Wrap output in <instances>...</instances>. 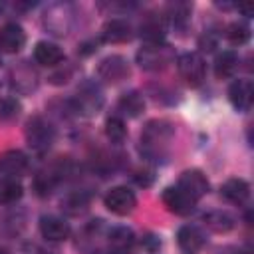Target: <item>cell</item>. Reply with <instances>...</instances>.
Returning <instances> with one entry per match:
<instances>
[{
	"label": "cell",
	"instance_id": "5bb4252c",
	"mask_svg": "<svg viewBox=\"0 0 254 254\" xmlns=\"http://www.w3.org/2000/svg\"><path fill=\"white\" fill-rule=\"evenodd\" d=\"M165 34H167V20H165L163 14H159V12H147L141 18L139 36L145 40V44L163 42Z\"/></svg>",
	"mask_w": 254,
	"mask_h": 254
},
{
	"label": "cell",
	"instance_id": "1f68e13d",
	"mask_svg": "<svg viewBox=\"0 0 254 254\" xmlns=\"http://www.w3.org/2000/svg\"><path fill=\"white\" fill-rule=\"evenodd\" d=\"M133 179L137 181V185H141V187H149L151 185V181H153V175L149 173V171H137L135 175H133Z\"/></svg>",
	"mask_w": 254,
	"mask_h": 254
},
{
	"label": "cell",
	"instance_id": "e0dca14e",
	"mask_svg": "<svg viewBox=\"0 0 254 254\" xmlns=\"http://www.w3.org/2000/svg\"><path fill=\"white\" fill-rule=\"evenodd\" d=\"M204 232L194 224H185L177 232V244L183 254H196L204 246Z\"/></svg>",
	"mask_w": 254,
	"mask_h": 254
},
{
	"label": "cell",
	"instance_id": "ba28073f",
	"mask_svg": "<svg viewBox=\"0 0 254 254\" xmlns=\"http://www.w3.org/2000/svg\"><path fill=\"white\" fill-rule=\"evenodd\" d=\"M40 83V75L36 67L28 62H20L10 69V85L16 93H32Z\"/></svg>",
	"mask_w": 254,
	"mask_h": 254
},
{
	"label": "cell",
	"instance_id": "4dcf8cb0",
	"mask_svg": "<svg viewBox=\"0 0 254 254\" xmlns=\"http://www.w3.org/2000/svg\"><path fill=\"white\" fill-rule=\"evenodd\" d=\"M198 46H200V50H202V52H212V50L216 48V38H214L210 32H206V34L200 38Z\"/></svg>",
	"mask_w": 254,
	"mask_h": 254
},
{
	"label": "cell",
	"instance_id": "d6986e66",
	"mask_svg": "<svg viewBox=\"0 0 254 254\" xmlns=\"http://www.w3.org/2000/svg\"><path fill=\"white\" fill-rule=\"evenodd\" d=\"M30 169V161L22 151H6L0 157V173L4 177H22Z\"/></svg>",
	"mask_w": 254,
	"mask_h": 254
},
{
	"label": "cell",
	"instance_id": "ffe728a7",
	"mask_svg": "<svg viewBox=\"0 0 254 254\" xmlns=\"http://www.w3.org/2000/svg\"><path fill=\"white\" fill-rule=\"evenodd\" d=\"M220 196L232 204H246L250 198V185L244 179H228L220 187Z\"/></svg>",
	"mask_w": 254,
	"mask_h": 254
},
{
	"label": "cell",
	"instance_id": "603a6c76",
	"mask_svg": "<svg viewBox=\"0 0 254 254\" xmlns=\"http://www.w3.org/2000/svg\"><path fill=\"white\" fill-rule=\"evenodd\" d=\"M117 109L125 117H139L143 113V109H145V99H143V95L139 91L131 89V91H127V93H123L119 97Z\"/></svg>",
	"mask_w": 254,
	"mask_h": 254
},
{
	"label": "cell",
	"instance_id": "f546056e",
	"mask_svg": "<svg viewBox=\"0 0 254 254\" xmlns=\"http://www.w3.org/2000/svg\"><path fill=\"white\" fill-rule=\"evenodd\" d=\"M22 111V103L8 95V97H2L0 99V121H14Z\"/></svg>",
	"mask_w": 254,
	"mask_h": 254
},
{
	"label": "cell",
	"instance_id": "7c38bea8",
	"mask_svg": "<svg viewBox=\"0 0 254 254\" xmlns=\"http://www.w3.org/2000/svg\"><path fill=\"white\" fill-rule=\"evenodd\" d=\"M228 101L232 103V107L240 113H248L254 101V85L250 79L242 77V79H234L228 87Z\"/></svg>",
	"mask_w": 254,
	"mask_h": 254
},
{
	"label": "cell",
	"instance_id": "d4e9b609",
	"mask_svg": "<svg viewBox=\"0 0 254 254\" xmlns=\"http://www.w3.org/2000/svg\"><path fill=\"white\" fill-rule=\"evenodd\" d=\"M238 69V54L234 50H224L216 56L214 60V73L218 79H226L230 75H234V71Z\"/></svg>",
	"mask_w": 254,
	"mask_h": 254
},
{
	"label": "cell",
	"instance_id": "9c48e42d",
	"mask_svg": "<svg viewBox=\"0 0 254 254\" xmlns=\"http://www.w3.org/2000/svg\"><path fill=\"white\" fill-rule=\"evenodd\" d=\"M177 187L181 190H185L192 200L198 202L208 192L210 183H208V179H206V175L202 171H198V169H187V171L181 173V177L177 181Z\"/></svg>",
	"mask_w": 254,
	"mask_h": 254
},
{
	"label": "cell",
	"instance_id": "277c9868",
	"mask_svg": "<svg viewBox=\"0 0 254 254\" xmlns=\"http://www.w3.org/2000/svg\"><path fill=\"white\" fill-rule=\"evenodd\" d=\"M56 139V131L50 121H46L42 115H34L26 123V141L32 151L46 153Z\"/></svg>",
	"mask_w": 254,
	"mask_h": 254
},
{
	"label": "cell",
	"instance_id": "3957f363",
	"mask_svg": "<svg viewBox=\"0 0 254 254\" xmlns=\"http://www.w3.org/2000/svg\"><path fill=\"white\" fill-rule=\"evenodd\" d=\"M73 6L67 2H56L50 4L44 12V26L54 36H67L73 26Z\"/></svg>",
	"mask_w": 254,
	"mask_h": 254
},
{
	"label": "cell",
	"instance_id": "8992f818",
	"mask_svg": "<svg viewBox=\"0 0 254 254\" xmlns=\"http://www.w3.org/2000/svg\"><path fill=\"white\" fill-rule=\"evenodd\" d=\"M103 105V93L99 89V85H95L93 81H85L79 85L73 101H71V107L73 111L77 113H83V115H93L101 109Z\"/></svg>",
	"mask_w": 254,
	"mask_h": 254
},
{
	"label": "cell",
	"instance_id": "2e32d148",
	"mask_svg": "<svg viewBox=\"0 0 254 254\" xmlns=\"http://www.w3.org/2000/svg\"><path fill=\"white\" fill-rule=\"evenodd\" d=\"M40 234L50 242H62V240L69 238L71 228H69V222H65L62 216L44 214L40 218Z\"/></svg>",
	"mask_w": 254,
	"mask_h": 254
},
{
	"label": "cell",
	"instance_id": "ac0fdd59",
	"mask_svg": "<svg viewBox=\"0 0 254 254\" xmlns=\"http://www.w3.org/2000/svg\"><path fill=\"white\" fill-rule=\"evenodd\" d=\"M26 44V32L20 24L8 22L0 28V52L4 54H16Z\"/></svg>",
	"mask_w": 254,
	"mask_h": 254
},
{
	"label": "cell",
	"instance_id": "83f0119b",
	"mask_svg": "<svg viewBox=\"0 0 254 254\" xmlns=\"http://www.w3.org/2000/svg\"><path fill=\"white\" fill-rule=\"evenodd\" d=\"M105 135H107V139L111 143H123L125 137H127V127H125L123 117H119V115L107 117V121H105Z\"/></svg>",
	"mask_w": 254,
	"mask_h": 254
},
{
	"label": "cell",
	"instance_id": "52a82bcc",
	"mask_svg": "<svg viewBox=\"0 0 254 254\" xmlns=\"http://www.w3.org/2000/svg\"><path fill=\"white\" fill-rule=\"evenodd\" d=\"M103 204L109 212L117 214V216H127L135 210L137 206V196L131 189L127 187H113L107 190V194L103 196Z\"/></svg>",
	"mask_w": 254,
	"mask_h": 254
},
{
	"label": "cell",
	"instance_id": "6da1fadb",
	"mask_svg": "<svg viewBox=\"0 0 254 254\" xmlns=\"http://www.w3.org/2000/svg\"><path fill=\"white\" fill-rule=\"evenodd\" d=\"M175 129L165 119H153L141 131V153L151 161H163L169 153Z\"/></svg>",
	"mask_w": 254,
	"mask_h": 254
},
{
	"label": "cell",
	"instance_id": "9a60e30c",
	"mask_svg": "<svg viewBox=\"0 0 254 254\" xmlns=\"http://www.w3.org/2000/svg\"><path fill=\"white\" fill-rule=\"evenodd\" d=\"M99 38H101V42H107V44L129 42L133 38V26L125 18H111L103 24Z\"/></svg>",
	"mask_w": 254,
	"mask_h": 254
},
{
	"label": "cell",
	"instance_id": "d6a6232c",
	"mask_svg": "<svg viewBox=\"0 0 254 254\" xmlns=\"http://www.w3.org/2000/svg\"><path fill=\"white\" fill-rule=\"evenodd\" d=\"M2 10H4V4H2V2H0V14H2Z\"/></svg>",
	"mask_w": 254,
	"mask_h": 254
},
{
	"label": "cell",
	"instance_id": "7402d4cb",
	"mask_svg": "<svg viewBox=\"0 0 254 254\" xmlns=\"http://www.w3.org/2000/svg\"><path fill=\"white\" fill-rule=\"evenodd\" d=\"M190 12H192V6L189 2H181V0H175V2H169L165 6V20L167 24H173L175 28H185L190 20Z\"/></svg>",
	"mask_w": 254,
	"mask_h": 254
},
{
	"label": "cell",
	"instance_id": "7a4b0ae2",
	"mask_svg": "<svg viewBox=\"0 0 254 254\" xmlns=\"http://www.w3.org/2000/svg\"><path fill=\"white\" fill-rule=\"evenodd\" d=\"M135 60H137L139 67H143L147 71H161L175 62V50L165 42L145 44L143 48H139Z\"/></svg>",
	"mask_w": 254,
	"mask_h": 254
},
{
	"label": "cell",
	"instance_id": "f1b7e54d",
	"mask_svg": "<svg viewBox=\"0 0 254 254\" xmlns=\"http://www.w3.org/2000/svg\"><path fill=\"white\" fill-rule=\"evenodd\" d=\"M250 38V28L244 22H232L226 26V40L232 46H242Z\"/></svg>",
	"mask_w": 254,
	"mask_h": 254
},
{
	"label": "cell",
	"instance_id": "44dd1931",
	"mask_svg": "<svg viewBox=\"0 0 254 254\" xmlns=\"http://www.w3.org/2000/svg\"><path fill=\"white\" fill-rule=\"evenodd\" d=\"M34 60L40 65L54 67V65H58V64L64 62V52H62V48L58 44L48 42V40H42L34 48Z\"/></svg>",
	"mask_w": 254,
	"mask_h": 254
},
{
	"label": "cell",
	"instance_id": "5b68a950",
	"mask_svg": "<svg viewBox=\"0 0 254 254\" xmlns=\"http://www.w3.org/2000/svg\"><path fill=\"white\" fill-rule=\"evenodd\" d=\"M177 69L181 79L190 87H198L206 77V62L198 52H185L179 56Z\"/></svg>",
	"mask_w": 254,
	"mask_h": 254
},
{
	"label": "cell",
	"instance_id": "4316f807",
	"mask_svg": "<svg viewBox=\"0 0 254 254\" xmlns=\"http://www.w3.org/2000/svg\"><path fill=\"white\" fill-rule=\"evenodd\" d=\"M62 208L71 214V216H77L81 212H85L89 208V194L83 192V190H75V192H69L64 200H62Z\"/></svg>",
	"mask_w": 254,
	"mask_h": 254
},
{
	"label": "cell",
	"instance_id": "8fae6325",
	"mask_svg": "<svg viewBox=\"0 0 254 254\" xmlns=\"http://www.w3.org/2000/svg\"><path fill=\"white\" fill-rule=\"evenodd\" d=\"M135 232L127 226H115L107 230L105 236V252L107 254H129L135 246Z\"/></svg>",
	"mask_w": 254,
	"mask_h": 254
},
{
	"label": "cell",
	"instance_id": "484cf974",
	"mask_svg": "<svg viewBox=\"0 0 254 254\" xmlns=\"http://www.w3.org/2000/svg\"><path fill=\"white\" fill-rule=\"evenodd\" d=\"M24 194V187L14 177H0V204H12L20 200Z\"/></svg>",
	"mask_w": 254,
	"mask_h": 254
},
{
	"label": "cell",
	"instance_id": "cb8c5ba5",
	"mask_svg": "<svg viewBox=\"0 0 254 254\" xmlns=\"http://www.w3.org/2000/svg\"><path fill=\"white\" fill-rule=\"evenodd\" d=\"M202 222L208 230L218 232V234H224L234 228V218L226 210H208L202 214Z\"/></svg>",
	"mask_w": 254,
	"mask_h": 254
},
{
	"label": "cell",
	"instance_id": "30bf717a",
	"mask_svg": "<svg viewBox=\"0 0 254 254\" xmlns=\"http://www.w3.org/2000/svg\"><path fill=\"white\" fill-rule=\"evenodd\" d=\"M129 75V62L123 56H107L97 65V77L105 83H119Z\"/></svg>",
	"mask_w": 254,
	"mask_h": 254
},
{
	"label": "cell",
	"instance_id": "836d02e7",
	"mask_svg": "<svg viewBox=\"0 0 254 254\" xmlns=\"http://www.w3.org/2000/svg\"><path fill=\"white\" fill-rule=\"evenodd\" d=\"M0 65H2V58H0Z\"/></svg>",
	"mask_w": 254,
	"mask_h": 254
},
{
	"label": "cell",
	"instance_id": "4fadbf2b",
	"mask_svg": "<svg viewBox=\"0 0 254 254\" xmlns=\"http://www.w3.org/2000/svg\"><path fill=\"white\" fill-rule=\"evenodd\" d=\"M161 200L163 204L167 206V210L179 214V216H187L194 210L196 206V200H192L185 190H181L177 185L175 187H167L161 194Z\"/></svg>",
	"mask_w": 254,
	"mask_h": 254
}]
</instances>
